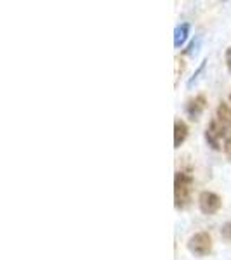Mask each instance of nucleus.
I'll return each mask as SVG.
<instances>
[{"label": "nucleus", "mask_w": 231, "mask_h": 260, "mask_svg": "<svg viewBox=\"0 0 231 260\" xmlns=\"http://www.w3.org/2000/svg\"><path fill=\"white\" fill-rule=\"evenodd\" d=\"M205 139L214 149H222L231 154V120H214L207 127Z\"/></svg>", "instance_id": "1"}, {"label": "nucleus", "mask_w": 231, "mask_h": 260, "mask_svg": "<svg viewBox=\"0 0 231 260\" xmlns=\"http://www.w3.org/2000/svg\"><path fill=\"white\" fill-rule=\"evenodd\" d=\"M191 187H193V177L186 172H178L174 179V200L176 208H186L190 205L191 198Z\"/></svg>", "instance_id": "2"}, {"label": "nucleus", "mask_w": 231, "mask_h": 260, "mask_svg": "<svg viewBox=\"0 0 231 260\" xmlns=\"http://www.w3.org/2000/svg\"><path fill=\"white\" fill-rule=\"evenodd\" d=\"M188 248L195 255H207L212 250V238L207 233H198L190 238L188 241Z\"/></svg>", "instance_id": "3"}, {"label": "nucleus", "mask_w": 231, "mask_h": 260, "mask_svg": "<svg viewBox=\"0 0 231 260\" xmlns=\"http://www.w3.org/2000/svg\"><path fill=\"white\" fill-rule=\"evenodd\" d=\"M198 203H200V210L204 213H207V215H212V213H216L221 208V198L216 192H211V191L201 192Z\"/></svg>", "instance_id": "4"}, {"label": "nucleus", "mask_w": 231, "mask_h": 260, "mask_svg": "<svg viewBox=\"0 0 231 260\" xmlns=\"http://www.w3.org/2000/svg\"><path fill=\"white\" fill-rule=\"evenodd\" d=\"M205 106H207V101H205L204 95H196V98H193L188 101L186 104V113L191 116L193 120H198V116L204 113Z\"/></svg>", "instance_id": "5"}, {"label": "nucleus", "mask_w": 231, "mask_h": 260, "mask_svg": "<svg viewBox=\"0 0 231 260\" xmlns=\"http://www.w3.org/2000/svg\"><path fill=\"white\" fill-rule=\"evenodd\" d=\"M188 137V125L183 120H176L174 123V148H179Z\"/></svg>", "instance_id": "6"}, {"label": "nucleus", "mask_w": 231, "mask_h": 260, "mask_svg": "<svg viewBox=\"0 0 231 260\" xmlns=\"http://www.w3.org/2000/svg\"><path fill=\"white\" fill-rule=\"evenodd\" d=\"M188 33H190V24L188 23H183L176 28V31H174V45L176 47H181V45L184 44V40L188 39Z\"/></svg>", "instance_id": "7"}, {"label": "nucleus", "mask_w": 231, "mask_h": 260, "mask_svg": "<svg viewBox=\"0 0 231 260\" xmlns=\"http://www.w3.org/2000/svg\"><path fill=\"white\" fill-rule=\"evenodd\" d=\"M221 236L224 238L226 241H231V222H228V224L222 225V229H221Z\"/></svg>", "instance_id": "8"}, {"label": "nucleus", "mask_w": 231, "mask_h": 260, "mask_svg": "<svg viewBox=\"0 0 231 260\" xmlns=\"http://www.w3.org/2000/svg\"><path fill=\"white\" fill-rule=\"evenodd\" d=\"M226 62H228V70L231 71V47L228 49V52H226Z\"/></svg>", "instance_id": "9"}, {"label": "nucleus", "mask_w": 231, "mask_h": 260, "mask_svg": "<svg viewBox=\"0 0 231 260\" xmlns=\"http://www.w3.org/2000/svg\"><path fill=\"white\" fill-rule=\"evenodd\" d=\"M229 101H231V95H229Z\"/></svg>", "instance_id": "10"}]
</instances>
